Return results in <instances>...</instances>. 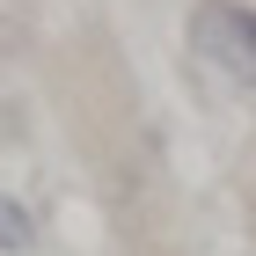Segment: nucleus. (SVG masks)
<instances>
[{"label":"nucleus","instance_id":"f257e3e1","mask_svg":"<svg viewBox=\"0 0 256 256\" xmlns=\"http://www.w3.org/2000/svg\"><path fill=\"white\" fill-rule=\"evenodd\" d=\"M190 44L234 80V88H256V8H242V0H198Z\"/></svg>","mask_w":256,"mask_h":256},{"label":"nucleus","instance_id":"f03ea898","mask_svg":"<svg viewBox=\"0 0 256 256\" xmlns=\"http://www.w3.org/2000/svg\"><path fill=\"white\" fill-rule=\"evenodd\" d=\"M30 249H37V220H30L22 198L0 190V256H30Z\"/></svg>","mask_w":256,"mask_h":256}]
</instances>
